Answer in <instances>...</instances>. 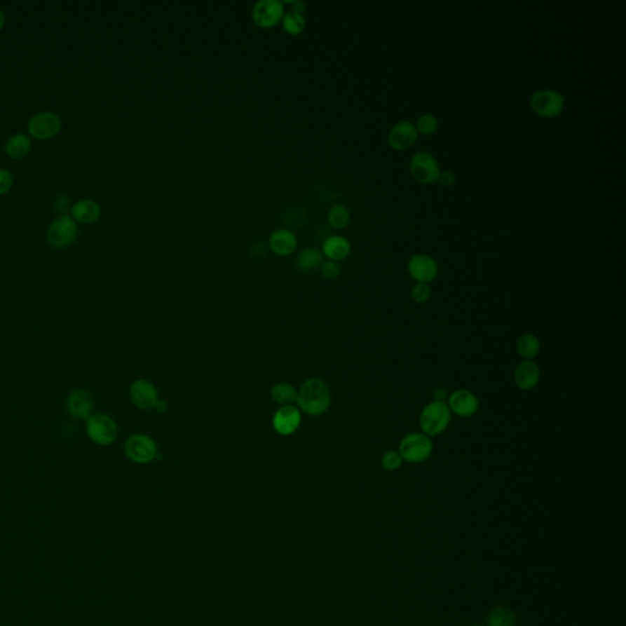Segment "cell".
I'll list each match as a JSON object with an SVG mask.
<instances>
[{
    "instance_id": "1",
    "label": "cell",
    "mask_w": 626,
    "mask_h": 626,
    "mask_svg": "<svg viewBox=\"0 0 626 626\" xmlns=\"http://www.w3.org/2000/svg\"><path fill=\"white\" fill-rule=\"evenodd\" d=\"M332 393L320 378H308L297 390V407L308 416H322L329 410Z\"/></svg>"
},
{
    "instance_id": "2",
    "label": "cell",
    "mask_w": 626,
    "mask_h": 626,
    "mask_svg": "<svg viewBox=\"0 0 626 626\" xmlns=\"http://www.w3.org/2000/svg\"><path fill=\"white\" fill-rule=\"evenodd\" d=\"M451 421V412L447 402H432L426 405L420 415V427L422 433L428 437L443 433Z\"/></svg>"
},
{
    "instance_id": "3",
    "label": "cell",
    "mask_w": 626,
    "mask_h": 626,
    "mask_svg": "<svg viewBox=\"0 0 626 626\" xmlns=\"http://www.w3.org/2000/svg\"><path fill=\"white\" fill-rule=\"evenodd\" d=\"M397 451L402 455V460L419 464L430 459L433 453V442L425 433H409L402 438Z\"/></svg>"
},
{
    "instance_id": "4",
    "label": "cell",
    "mask_w": 626,
    "mask_h": 626,
    "mask_svg": "<svg viewBox=\"0 0 626 626\" xmlns=\"http://www.w3.org/2000/svg\"><path fill=\"white\" fill-rule=\"evenodd\" d=\"M124 453L128 459L131 460L135 464L140 465L152 463L154 460H157L159 454L156 440L144 433L130 435L129 438L125 440Z\"/></svg>"
},
{
    "instance_id": "5",
    "label": "cell",
    "mask_w": 626,
    "mask_h": 626,
    "mask_svg": "<svg viewBox=\"0 0 626 626\" xmlns=\"http://www.w3.org/2000/svg\"><path fill=\"white\" fill-rule=\"evenodd\" d=\"M87 437L98 445L113 444L118 435L119 428L113 417L107 414H93L86 421Z\"/></svg>"
},
{
    "instance_id": "6",
    "label": "cell",
    "mask_w": 626,
    "mask_h": 626,
    "mask_svg": "<svg viewBox=\"0 0 626 626\" xmlns=\"http://www.w3.org/2000/svg\"><path fill=\"white\" fill-rule=\"evenodd\" d=\"M530 104L536 114L543 118H555L564 110L565 101L559 92L545 88L532 95Z\"/></svg>"
},
{
    "instance_id": "7",
    "label": "cell",
    "mask_w": 626,
    "mask_h": 626,
    "mask_svg": "<svg viewBox=\"0 0 626 626\" xmlns=\"http://www.w3.org/2000/svg\"><path fill=\"white\" fill-rule=\"evenodd\" d=\"M77 236L76 222L69 215H62L49 225L47 239L55 249H65L75 241Z\"/></svg>"
},
{
    "instance_id": "8",
    "label": "cell",
    "mask_w": 626,
    "mask_h": 626,
    "mask_svg": "<svg viewBox=\"0 0 626 626\" xmlns=\"http://www.w3.org/2000/svg\"><path fill=\"white\" fill-rule=\"evenodd\" d=\"M410 172L416 182L430 185L438 182L440 168L437 159L432 154L419 152L410 161Z\"/></svg>"
},
{
    "instance_id": "9",
    "label": "cell",
    "mask_w": 626,
    "mask_h": 626,
    "mask_svg": "<svg viewBox=\"0 0 626 626\" xmlns=\"http://www.w3.org/2000/svg\"><path fill=\"white\" fill-rule=\"evenodd\" d=\"M284 3L279 0H261L252 9V20L261 29H272L282 21Z\"/></svg>"
},
{
    "instance_id": "10",
    "label": "cell",
    "mask_w": 626,
    "mask_h": 626,
    "mask_svg": "<svg viewBox=\"0 0 626 626\" xmlns=\"http://www.w3.org/2000/svg\"><path fill=\"white\" fill-rule=\"evenodd\" d=\"M129 397L140 410H152L159 400V393L154 383L147 379H136L130 386Z\"/></svg>"
},
{
    "instance_id": "11",
    "label": "cell",
    "mask_w": 626,
    "mask_h": 626,
    "mask_svg": "<svg viewBox=\"0 0 626 626\" xmlns=\"http://www.w3.org/2000/svg\"><path fill=\"white\" fill-rule=\"evenodd\" d=\"M62 120L54 113L42 111L34 115L29 121V131L37 140H48L60 131Z\"/></svg>"
},
{
    "instance_id": "12",
    "label": "cell",
    "mask_w": 626,
    "mask_h": 626,
    "mask_svg": "<svg viewBox=\"0 0 626 626\" xmlns=\"http://www.w3.org/2000/svg\"><path fill=\"white\" fill-rule=\"evenodd\" d=\"M302 412L297 405L280 407L274 412L272 426L279 435H292L299 430L301 425Z\"/></svg>"
},
{
    "instance_id": "13",
    "label": "cell",
    "mask_w": 626,
    "mask_h": 626,
    "mask_svg": "<svg viewBox=\"0 0 626 626\" xmlns=\"http://www.w3.org/2000/svg\"><path fill=\"white\" fill-rule=\"evenodd\" d=\"M65 407L72 417L77 420L87 421L93 415L95 397L88 390L76 389L67 395Z\"/></svg>"
},
{
    "instance_id": "14",
    "label": "cell",
    "mask_w": 626,
    "mask_h": 626,
    "mask_svg": "<svg viewBox=\"0 0 626 626\" xmlns=\"http://www.w3.org/2000/svg\"><path fill=\"white\" fill-rule=\"evenodd\" d=\"M419 137L415 125L410 121H400L394 125L388 134V144L395 151L404 152L411 149Z\"/></svg>"
},
{
    "instance_id": "15",
    "label": "cell",
    "mask_w": 626,
    "mask_h": 626,
    "mask_svg": "<svg viewBox=\"0 0 626 626\" xmlns=\"http://www.w3.org/2000/svg\"><path fill=\"white\" fill-rule=\"evenodd\" d=\"M407 271L417 283L433 282L438 275V266L428 254H419L412 256L407 263Z\"/></svg>"
},
{
    "instance_id": "16",
    "label": "cell",
    "mask_w": 626,
    "mask_h": 626,
    "mask_svg": "<svg viewBox=\"0 0 626 626\" xmlns=\"http://www.w3.org/2000/svg\"><path fill=\"white\" fill-rule=\"evenodd\" d=\"M447 405L449 407L450 412H454L455 415L470 417L478 411L479 402L472 392L466 389H459L450 394Z\"/></svg>"
},
{
    "instance_id": "17",
    "label": "cell",
    "mask_w": 626,
    "mask_h": 626,
    "mask_svg": "<svg viewBox=\"0 0 626 626\" xmlns=\"http://www.w3.org/2000/svg\"><path fill=\"white\" fill-rule=\"evenodd\" d=\"M297 247V235L289 229H278L273 231L269 238V249L278 256H289L294 254Z\"/></svg>"
},
{
    "instance_id": "18",
    "label": "cell",
    "mask_w": 626,
    "mask_h": 626,
    "mask_svg": "<svg viewBox=\"0 0 626 626\" xmlns=\"http://www.w3.org/2000/svg\"><path fill=\"white\" fill-rule=\"evenodd\" d=\"M540 378V367L533 361H522L515 368L514 381L522 390H531L538 384Z\"/></svg>"
},
{
    "instance_id": "19",
    "label": "cell",
    "mask_w": 626,
    "mask_h": 626,
    "mask_svg": "<svg viewBox=\"0 0 626 626\" xmlns=\"http://www.w3.org/2000/svg\"><path fill=\"white\" fill-rule=\"evenodd\" d=\"M322 252L329 261H343L349 256L351 252V245L349 241L338 235H332L327 238L322 246Z\"/></svg>"
},
{
    "instance_id": "20",
    "label": "cell",
    "mask_w": 626,
    "mask_h": 626,
    "mask_svg": "<svg viewBox=\"0 0 626 626\" xmlns=\"http://www.w3.org/2000/svg\"><path fill=\"white\" fill-rule=\"evenodd\" d=\"M72 219L82 224H91L101 215V207L91 200H82L72 207Z\"/></svg>"
},
{
    "instance_id": "21",
    "label": "cell",
    "mask_w": 626,
    "mask_h": 626,
    "mask_svg": "<svg viewBox=\"0 0 626 626\" xmlns=\"http://www.w3.org/2000/svg\"><path fill=\"white\" fill-rule=\"evenodd\" d=\"M271 397L280 407L294 405L297 399V387L287 382L275 383L271 389Z\"/></svg>"
},
{
    "instance_id": "22",
    "label": "cell",
    "mask_w": 626,
    "mask_h": 626,
    "mask_svg": "<svg viewBox=\"0 0 626 626\" xmlns=\"http://www.w3.org/2000/svg\"><path fill=\"white\" fill-rule=\"evenodd\" d=\"M322 263H323V254L315 247L302 250L295 259L297 268L301 272L315 271L317 268L320 267Z\"/></svg>"
},
{
    "instance_id": "23",
    "label": "cell",
    "mask_w": 626,
    "mask_h": 626,
    "mask_svg": "<svg viewBox=\"0 0 626 626\" xmlns=\"http://www.w3.org/2000/svg\"><path fill=\"white\" fill-rule=\"evenodd\" d=\"M31 149V140L25 134L13 135L5 144L6 154L11 158H24Z\"/></svg>"
},
{
    "instance_id": "24",
    "label": "cell",
    "mask_w": 626,
    "mask_h": 626,
    "mask_svg": "<svg viewBox=\"0 0 626 626\" xmlns=\"http://www.w3.org/2000/svg\"><path fill=\"white\" fill-rule=\"evenodd\" d=\"M540 350V340L533 334L522 335L517 341V353L524 361H532Z\"/></svg>"
},
{
    "instance_id": "25",
    "label": "cell",
    "mask_w": 626,
    "mask_h": 626,
    "mask_svg": "<svg viewBox=\"0 0 626 626\" xmlns=\"http://www.w3.org/2000/svg\"><path fill=\"white\" fill-rule=\"evenodd\" d=\"M487 626H517V615L507 607L493 608L487 618Z\"/></svg>"
},
{
    "instance_id": "26",
    "label": "cell",
    "mask_w": 626,
    "mask_h": 626,
    "mask_svg": "<svg viewBox=\"0 0 626 626\" xmlns=\"http://www.w3.org/2000/svg\"><path fill=\"white\" fill-rule=\"evenodd\" d=\"M282 25L283 29H285L287 34L297 36V34L304 32V29L306 27V21H305L304 15L289 11L283 16Z\"/></svg>"
},
{
    "instance_id": "27",
    "label": "cell",
    "mask_w": 626,
    "mask_h": 626,
    "mask_svg": "<svg viewBox=\"0 0 626 626\" xmlns=\"http://www.w3.org/2000/svg\"><path fill=\"white\" fill-rule=\"evenodd\" d=\"M328 223L334 229H344L350 223V213L343 205H335L328 213Z\"/></svg>"
},
{
    "instance_id": "28",
    "label": "cell",
    "mask_w": 626,
    "mask_h": 626,
    "mask_svg": "<svg viewBox=\"0 0 626 626\" xmlns=\"http://www.w3.org/2000/svg\"><path fill=\"white\" fill-rule=\"evenodd\" d=\"M438 126H440V121L435 118V115L432 114L422 115L420 119L417 120L416 125H415L417 132L421 135H425V136L435 134V131L438 130Z\"/></svg>"
},
{
    "instance_id": "29",
    "label": "cell",
    "mask_w": 626,
    "mask_h": 626,
    "mask_svg": "<svg viewBox=\"0 0 626 626\" xmlns=\"http://www.w3.org/2000/svg\"><path fill=\"white\" fill-rule=\"evenodd\" d=\"M402 455L395 450H388L382 456V466L388 471H397L402 466Z\"/></svg>"
},
{
    "instance_id": "30",
    "label": "cell",
    "mask_w": 626,
    "mask_h": 626,
    "mask_svg": "<svg viewBox=\"0 0 626 626\" xmlns=\"http://www.w3.org/2000/svg\"><path fill=\"white\" fill-rule=\"evenodd\" d=\"M411 297L414 301L417 304H425L428 301L430 297V289L428 284L417 283L416 285L412 287Z\"/></svg>"
},
{
    "instance_id": "31",
    "label": "cell",
    "mask_w": 626,
    "mask_h": 626,
    "mask_svg": "<svg viewBox=\"0 0 626 626\" xmlns=\"http://www.w3.org/2000/svg\"><path fill=\"white\" fill-rule=\"evenodd\" d=\"M320 269L322 275L327 278V279H334V278L339 275L340 273V268L339 266H338V263L334 262V261H329V259L322 263Z\"/></svg>"
},
{
    "instance_id": "32",
    "label": "cell",
    "mask_w": 626,
    "mask_h": 626,
    "mask_svg": "<svg viewBox=\"0 0 626 626\" xmlns=\"http://www.w3.org/2000/svg\"><path fill=\"white\" fill-rule=\"evenodd\" d=\"M13 184H14L13 174L5 169H0V195L9 191Z\"/></svg>"
},
{
    "instance_id": "33",
    "label": "cell",
    "mask_w": 626,
    "mask_h": 626,
    "mask_svg": "<svg viewBox=\"0 0 626 626\" xmlns=\"http://www.w3.org/2000/svg\"><path fill=\"white\" fill-rule=\"evenodd\" d=\"M438 182L445 187H450L454 185L455 182H456V175H455L454 172H449V170H445V172H440V177H438Z\"/></svg>"
},
{
    "instance_id": "34",
    "label": "cell",
    "mask_w": 626,
    "mask_h": 626,
    "mask_svg": "<svg viewBox=\"0 0 626 626\" xmlns=\"http://www.w3.org/2000/svg\"><path fill=\"white\" fill-rule=\"evenodd\" d=\"M72 202H70V198H67V196L65 195H62V196L57 197V200H55V208H57L60 213H67V210L72 208Z\"/></svg>"
},
{
    "instance_id": "35",
    "label": "cell",
    "mask_w": 626,
    "mask_h": 626,
    "mask_svg": "<svg viewBox=\"0 0 626 626\" xmlns=\"http://www.w3.org/2000/svg\"><path fill=\"white\" fill-rule=\"evenodd\" d=\"M285 3H289V4L292 5V11L294 13H297V14L304 15L305 13V10H306V4L301 1V0H295V1H285Z\"/></svg>"
},
{
    "instance_id": "36",
    "label": "cell",
    "mask_w": 626,
    "mask_h": 626,
    "mask_svg": "<svg viewBox=\"0 0 626 626\" xmlns=\"http://www.w3.org/2000/svg\"><path fill=\"white\" fill-rule=\"evenodd\" d=\"M154 410L158 412V414H165V412L169 410V405H168V402L165 400H158L157 404H156V407H154Z\"/></svg>"
},
{
    "instance_id": "37",
    "label": "cell",
    "mask_w": 626,
    "mask_h": 626,
    "mask_svg": "<svg viewBox=\"0 0 626 626\" xmlns=\"http://www.w3.org/2000/svg\"><path fill=\"white\" fill-rule=\"evenodd\" d=\"M433 397H435V402H444L445 397H447V393H445L444 389L438 388V389H435V392L433 393Z\"/></svg>"
},
{
    "instance_id": "38",
    "label": "cell",
    "mask_w": 626,
    "mask_h": 626,
    "mask_svg": "<svg viewBox=\"0 0 626 626\" xmlns=\"http://www.w3.org/2000/svg\"><path fill=\"white\" fill-rule=\"evenodd\" d=\"M254 247H257V250H259V244H254V246L251 247V251H252L251 254H254V256L259 257V251L256 252V251H254ZM266 254V251H264V245H263V243H261V245H259V257H262V254Z\"/></svg>"
},
{
    "instance_id": "39",
    "label": "cell",
    "mask_w": 626,
    "mask_h": 626,
    "mask_svg": "<svg viewBox=\"0 0 626 626\" xmlns=\"http://www.w3.org/2000/svg\"><path fill=\"white\" fill-rule=\"evenodd\" d=\"M5 24V18L4 14L0 11V29H3V26Z\"/></svg>"
},
{
    "instance_id": "40",
    "label": "cell",
    "mask_w": 626,
    "mask_h": 626,
    "mask_svg": "<svg viewBox=\"0 0 626 626\" xmlns=\"http://www.w3.org/2000/svg\"><path fill=\"white\" fill-rule=\"evenodd\" d=\"M470 626H484V625H481V624H472V625H470Z\"/></svg>"
}]
</instances>
